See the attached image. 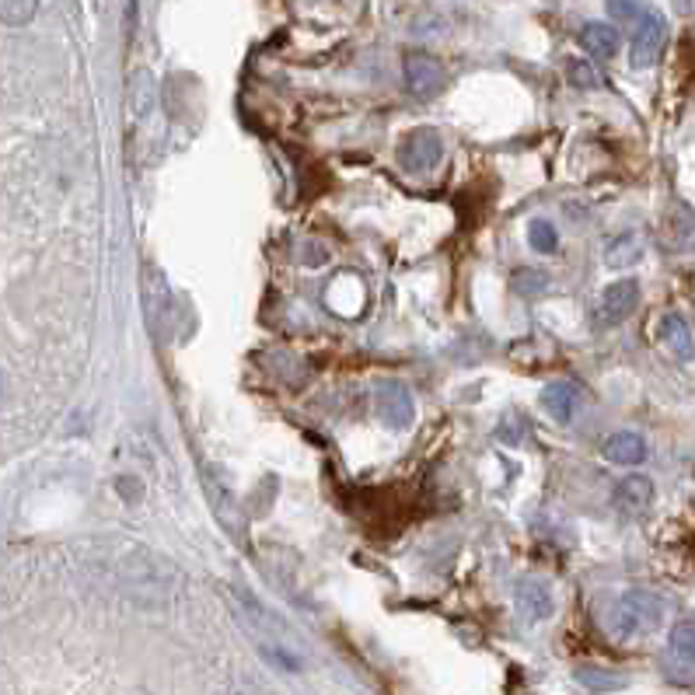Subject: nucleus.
I'll return each mask as SVG.
<instances>
[{
  "label": "nucleus",
  "instance_id": "f257e3e1",
  "mask_svg": "<svg viewBox=\"0 0 695 695\" xmlns=\"http://www.w3.org/2000/svg\"><path fill=\"white\" fill-rule=\"evenodd\" d=\"M661 622H664V601L654 591H625L612 615V625L622 640L654 633Z\"/></svg>",
  "mask_w": 695,
  "mask_h": 695
},
{
  "label": "nucleus",
  "instance_id": "f03ea898",
  "mask_svg": "<svg viewBox=\"0 0 695 695\" xmlns=\"http://www.w3.org/2000/svg\"><path fill=\"white\" fill-rule=\"evenodd\" d=\"M630 63L636 71H646V67H654L664 53V42H667V21L661 11L654 8H640L630 21Z\"/></svg>",
  "mask_w": 695,
  "mask_h": 695
},
{
  "label": "nucleus",
  "instance_id": "7ed1b4c3",
  "mask_svg": "<svg viewBox=\"0 0 695 695\" xmlns=\"http://www.w3.org/2000/svg\"><path fill=\"white\" fill-rule=\"evenodd\" d=\"M396 157H399V168L409 172V175H427L440 165V157H444V144H440L437 130H412L402 136V144L396 147Z\"/></svg>",
  "mask_w": 695,
  "mask_h": 695
},
{
  "label": "nucleus",
  "instance_id": "20e7f679",
  "mask_svg": "<svg viewBox=\"0 0 695 695\" xmlns=\"http://www.w3.org/2000/svg\"><path fill=\"white\" fill-rule=\"evenodd\" d=\"M448 84V74H444V63H440L437 57L423 53V50H409L406 53V88H409V95L416 99H437L440 91H444Z\"/></svg>",
  "mask_w": 695,
  "mask_h": 695
},
{
  "label": "nucleus",
  "instance_id": "39448f33",
  "mask_svg": "<svg viewBox=\"0 0 695 695\" xmlns=\"http://www.w3.org/2000/svg\"><path fill=\"white\" fill-rule=\"evenodd\" d=\"M636 308H640V284L615 280L612 287H605V294H601L597 308H594V321L601 329H612V326H622Z\"/></svg>",
  "mask_w": 695,
  "mask_h": 695
},
{
  "label": "nucleus",
  "instance_id": "423d86ee",
  "mask_svg": "<svg viewBox=\"0 0 695 695\" xmlns=\"http://www.w3.org/2000/svg\"><path fill=\"white\" fill-rule=\"evenodd\" d=\"M375 409L381 416V423L391 427V430H406L412 423V416H416L409 388L402 381H391V378L375 385Z\"/></svg>",
  "mask_w": 695,
  "mask_h": 695
},
{
  "label": "nucleus",
  "instance_id": "0eeeda50",
  "mask_svg": "<svg viewBox=\"0 0 695 695\" xmlns=\"http://www.w3.org/2000/svg\"><path fill=\"white\" fill-rule=\"evenodd\" d=\"M584 402H587V391L576 385V381H552V385L542 388V409L552 416L555 423H563V427L573 423L576 416H581Z\"/></svg>",
  "mask_w": 695,
  "mask_h": 695
},
{
  "label": "nucleus",
  "instance_id": "6e6552de",
  "mask_svg": "<svg viewBox=\"0 0 695 695\" xmlns=\"http://www.w3.org/2000/svg\"><path fill=\"white\" fill-rule=\"evenodd\" d=\"M664 245L671 252H695V211L688 203H675L664 217Z\"/></svg>",
  "mask_w": 695,
  "mask_h": 695
},
{
  "label": "nucleus",
  "instance_id": "1a4fd4ad",
  "mask_svg": "<svg viewBox=\"0 0 695 695\" xmlns=\"http://www.w3.org/2000/svg\"><path fill=\"white\" fill-rule=\"evenodd\" d=\"M651 503H654V482L646 476H630V479H622L615 486V507L625 518L643 514Z\"/></svg>",
  "mask_w": 695,
  "mask_h": 695
},
{
  "label": "nucleus",
  "instance_id": "9d476101",
  "mask_svg": "<svg viewBox=\"0 0 695 695\" xmlns=\"http://www.w3.org/2000/svg\"><path fill=\"white\" fill-rule=\"evenodd\" d=\"M661 343H664V350L671 357H678L682 364H688L695 357V339H692V329L685 326V318L675 315V311H667L661 318V329H657Z\"/></svg>",
  "mask_w": 695,
  "mask_h": 695
},
{
  "label": "nucleus",
  "instance_id": "9b49d317",
  "mask_svg": "<svg viewBox=\"0 0 695 695\" xmlns=\"http://www.w3.org/2000/svg\"><path fill=\"white\" fill-rule=\"evenodd\" d=\"M514 601H518V612L528 619V622H542L552 615V591L542 584V581H521L518 591H514Z\"/></svg>",
  "mask_w": 695,
  "mask_h": 695
},
{
  "label": "nucleus",
  "instance_id": "f8f14e48",
  "mask_svg": "<svg viewBox=\"0 0 695 695\" xmlns=\"http://www.w3.org/2000/svg\"><path fill=\"white\" fill-rule=\"evenodd\" d=\"M667 654H671V664L678 667V678L695 675V622H678L675 630H671Z\"/></svg>",
  "mask_w": 695,
  "mask_h": 695
},
{
  "label": "nucleus",
  "instance_id": "ddd939ff",
  "mask_svg": "<svg viewBox=\"0 0 695 695\" xmlns=\"http://www.w3.org/2000/svg\"><path fill=\"white\" fill-rule=\"evenodd\" d=\"M601 454H605L612 466H640V461L646 458V440L633 430H619L605 440Z\"/></svg>",
  "mask_w": 695,
  "mask_h": 695
},
{
  "label": "nucleus",
  "instance_id": "4468645a",
  "mask_svg": "<svg viewBox=\"0 0 695 695\" xmlns=\"http://www.w3.org/2000/svg\"><path fill=\"white\" fill-rule=\"evenodd\" d=\"M581 45L591 60H612L619 53V32L605 21H591L581 29Z\"/></svg>",
  "mask_w": 695,
  "mask_h": 695
},
{
  "label": "nucleus",
  "instance_id": "2eb2a0df",
  "mask_svg": "<svg viewBox=\"0 0 695 695\" xmlns=\"http://www.w3.org/2000/svg\"><path fill=\"white\" fill-rule=\"evenodd\" d=\"M643 259V242L636 231H625V235H615L605 245V266L609 269H630Z\"/></svg>",
  "mask_w": 695,
  "mask_h": 695
},
{
  "label": "nucleus",
  "instance_id": "dca6fc26",
  "mask_svg": "<svg viewBox=\"0 0 695 695\" xmlns=\"http://www.w3.org/2000/svg\"><path fill=\"white\" fill-rule=\"evenodd\" d=\"M528 245L542 252V256H552L555 248H560V235H555V224L549 221H531L528 227Z\"/></svg>",
  "mask_w": 695,
  "mask_h": 695
},
{
  "label": "nucleus",
  "instance_id": "f3484780",
  "mask_svg": "<svg viewBox=\"0 0 695 695\" xmlns=\"http://www.w3.org/2000/svg\"><path fill=\"white\" fill-rule=\"evenodd\" d=\"M39 11V0H0V21L4 25H29Z\"/></svg>",
  "mask_w": 695,
  "mask_h": 695
},
{
  "label": "nucleus",
  "instance_id": "a211bd4d",
  "mask_svg": "<svg viewBox=\"0 0 695 695\" xmlns=\"http://www.w3.org/2000/svg\"><path fill=\"white\" fill-rule=\"evenodd\" d=\"M511 287L521 297H535V294H542L549 287V273L545 269H518L511 276Z\"/></svg>",
  "mask_w": 695,
  "mask_h": 695
},
{
  "label": "nucleus",
  "instance_id": "6ab92c4d",
  "mask_svg": "<svg viewBox=\"0 0 695 695\" xmlns=\"http://www.w3.org/2000/svg\"><path fill=\"white\" fill-rule=\"evenodd\" d=\"M570 84L573 88H581V91H594V88H601V74L594 71V63H587V60H570Z\"/></svg>",
  "mask_w": 695,
  "mask_h": 695
},
{
  "label": "nucleus",
  "instance_id": "aec40b11",
  "mask_svg": "<svg viewBox=\"0 0 695 695\" xmlns=\"http://www.w3.org/2000/svg\"><path fill=\"white\" fill-rule=\"evenodd\" d=\"M581 678L584 685H594V688H619L622 685V678H612V675H597V671H581Z\"/></svg>",
  "mask_w": 695,
  "mask_h": 695
},
{
  "label": "nucleus",
  "instance_id": "412c9836",
  "mask_svg": "<svg viewBox=\"0 0 695 695\" xmlns=\"http://www.w3.org/2000/svg\"><path fill=\"white\" fill-rule=\"evenodd\" d=\"M0 391H4V381H0Z\"/></svg>",
  "mask_w": 695,
  "mask_h": 695
}]
</instances>
